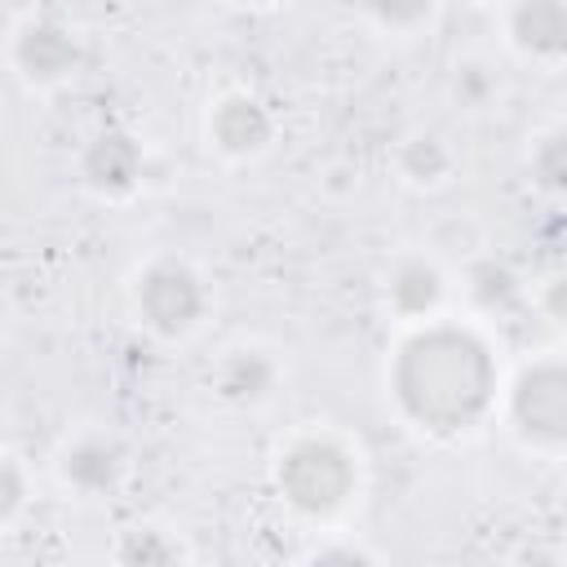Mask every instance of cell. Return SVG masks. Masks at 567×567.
I'll return each instance as SVG.
<instances>
[{"instance_id": "1", "label": "cell", "mask_w": 567, "mask_h": 567, "mask_svg": "<svg viewBox=\"0 0 567 567\" xmlns=\"http://www.w3.org/2000/svg\"><path fill=\"white\" fill-rule=\"evenodd\" d=\"M385 394L416 434L456 443L492 421L501 363L483 328L439 315L399 337L385 363Z\"/></svg>"}, {"instance_id": "2", "label": "cell", "mask_w": 567, "mask_h": 567, "mask_svg": "<svg viewBox=\"0 0 567 567\" xmlns=\"http://www.w3.org/2000/svg\"><path fill=\"white\" fill-rule=\"evenodd\" d=\"M270 478H275L279 501L292 514H301L310 523H323V518H337L354 501L359 456L332 430H301L279 447Z\"/></svg>"}, {"instance_id": "3", "label": "cell", "mask_w": 567, "mask_h": 567, "mask_svg": "<svg viewBox=\"0 0 567 567\" xmlns=\"http://www.w3.org/2000/svg\"><path fill=\"white\" fill-rule=\"evenodd\" d=\"M505 425L532 452H567V354H540L501 394Z\"/></svg>"}, {"instance_id": "4", "label": "cell", "mask_w": 567, "mask_h": 567, "mask_svg": "<svg viewBox=\"0 0 567 567\" xmlns=\"http://www.w3.org/2000/svg\"><path fill=\"white\" fill-rule=\"evenodd\" d=\"M133 310L159 341H186L208 315V284L182 257H155L133 279Z\"/></svg>"}, {"instance_id": "5", "label": "cell", "mask_w": 567, "mask_h": 567, "mask_svg": "<svg viewBox=\"0 0 567 567\" xmlns=\"http://www.w3.org/2000/svg\"><path fill=\"white\" fill-rule=\"evenodd\" d=\"M80 62H84L80 35L58 18H27L9 35V66L31 93L66 84L80 71Z\"/></svg>"}, {"instance_id": "6", "label": "cell", "mask_w": 567, "mask_h": 567, "mask_svg": "<svg viewBox=\"0 0 567 567\" xmlns=\"http://www.w3.org/2000/svg\"><path fill=\"white\" fill-rule=\"evenodd\" d=\"M75 173L97 199H128L146 177V151L128 128H97L80 146Z\"/></svg>"}, {"instance_id": "7", "label": "cell", "mask_w": 567, "mask_h": 567, "mask_svg": "<svg viewBox=\"0 0 567 567\" xmlns=\"http://www.w3.org/2000/svg\"><path fill=\"white\" fill-rule=\"evenodd\" d=\"M204 137L221 159H257L275 142V115L257 93L230 89L208 106Z\"/></svg>"}, {"instance_id": "8", "label": "cell", "mask_w": 567, "mask_h": 567, "mask_svg": "<svg viewBox=\"0 0 567 567\" xmlns=\"http://www.w3.org/2000/svg\"><path fill=\"white\" fill-rule=\"evenodd\" d=\"M58 478L75 496H111L128 478V447L111 430H84L58 452Z\"/></svg>"}, {"instance_id": "9", "label": "cell", "mask_w": 567, "mask_h": 567, "mask_svg": "<svg viewBox=\"0 0 567 567\" xmlns=\"http://www.w3.org/2000/svg\"><path fill=\"white\" fill-rule=\"evenodd\" d=\"M381 301L385 310L399 319V323H425V319H439L443 306H447V275L434 257L425 252H403L390 270H385V284H381Z\"/></svg>"}, {"instance_id": "10", "label": "cell", "mask_w": 567, "mask_h": 567, "mask_svg": "<svg viewBox=\"0 0 567 567\" xmlns=\"http://www.w3.org/2000/svg\"><path fill=\"white\" fill-rule=\"evenodd\" d=\"M505 35L527 62L554 66L567 58V0H509Z\"/></svg>"}, {"instance_id": "11", "label": "cell", "mask_w": 567, "mask_h": 567, "mask_svg": "<svg viewBox=\"0 0 567 567\" xmlns=\"http://www.w3.org/2000/svg\"><path fill=\"white\" fill-rule=\"evenodd\" d=\"M279 359L261 346H235L213 368V394L230 408H261L279 390Z\"/></svg>"}, {"instance_id": "12", "label": "cell", "mask_w": 567, "mask_h": 567, "mask_svg": "<svg viewBox=\"0 0 567 567\" xmlns=\"http://www.w3.org/2000/svg\"><path fill=\"white\" fill-rule=\"evenodd\" d=\"M465 297L478 315L501 319V315H514L527 301V284L505 257H478V261L465 266Z\"/></svg>"}, {"instance_id": "13", "label": "cell", "mask_w": 567, "mask_h": 567, "mask_svg": "<svg viewBox=\"0 0 567 567\" xmlns=\"http://www.w3.org/2000/svg\"><path fill=\"white\" fill-rule=\"evenodd\" d=\"M394 164H399V177H403L408 186H416V190H439V186H447L452 173H456V151H452V142H447L443 133L421 128V133H408V137H403Z\"/></svg>"}, {"instance_id": "14", "label": "cell", "mask_w": 567, "mask_h": 567, "mask_svg": "<svg viewBox=\"0 0 567 567\" xmlns=\"http://www.w3.org/2000/svg\"><path fill=\"white\" fill-rule=\"evenodd\" d=\"M527 177L540 195L567 199V124L545 128L527 151Z\"/></svg>"}, {"instance_id": "15", "label": "cell", "mask_w": 567, "mask_h": 567, "mask_svg": "<svg viewBox=\"0 0 567 567\" xmlns=\"http://www.w3.org/2000/svg\"><path fill=\"white\" fill-rule=\"evenodd\" d=\"M115 558L128 563V567H173V563H186V545L173 536V532H155V527H137V532H124L120 545H115Z\"/></svg>"}, {"instance_id": "16", "label": "cell", "mask_w": 567, "mask_h": 567, "mask_svg": "<svg viewBox=\"0 0 567 567\" xmlns=\"http://www.w3.org/2000/svg\"><path fill=\"white\" fill-rule=\"evenodd\" d=\"M447 89L465 111H487L496 102V93H501V75H496V66L487 58H461L452 66V84Z\"/></svg>"}, {"instance_id": "17", "label": "cell", "mask_w": 567, "mask_h": 567, "mask_svg": "<svg viewBox=\"0 0 567 567\" xmlns=\"http://www.w3.org/2000/svg\"><path fill=\"white\" fill-rule=\"evenodd\" d=\"M434 4L439 0H363V13L390 35H412L434 18Z\"/></svg>"}, {"instance_id": "18", "label": "cell", "mask_w": 567, "mask_h": 567, "mask_svg": "<svg viewBox=\"0 0 567 567\" xmlns=\"http://www.w3.org/2000/svg\"><path fill=\"white\" fill-rule=\"evenodd\" d=\"M31 501V478L18 456H4L0 465V527H13Z\"/></svg>"}, {"instance_id": "19", "label": "cell", "mask_w": 567, "mask_h": 567, "mask_svg": "<svg viewBox=\"0 0 567 567\" xmlns=\"http://www.w3.org/2000/svg\"><path fill=\"white\" fill-rule=\"evenodd\" d=\"M306 563H319V567L346 563V567H354V563H381V554H377V549H368V545H354V540H332V545L310 549V554H306Z\"/></svg>"}, {"instance_id": "20", "label": "cell", "mask_w": 567, "mask_h": 567, "mask_svg": "<svg viewBox=\"0 0 567 567\" xmlns=\"http://www.w3.org/2000/svg\"><path fill=\"white\" fill-rule=\"evenodd\" d=\"M536 310H540L554 328H567V270L549 275V279L536 288Z\"/></svg>"}, {"instance_id": "21", "label": "cell", "mask_w": 567, "mask_h": 567, "mask_svg": "<svg viewBox=\"0 0 567 567\" xmlns=\"http://www.w3.org/2000/svg\"><path fill=\"white\" fill-rule=\"evenodd\" d=\"M235 4H248V9H261V4H275V0H235Z\"/></svg>"}]
</instances>
